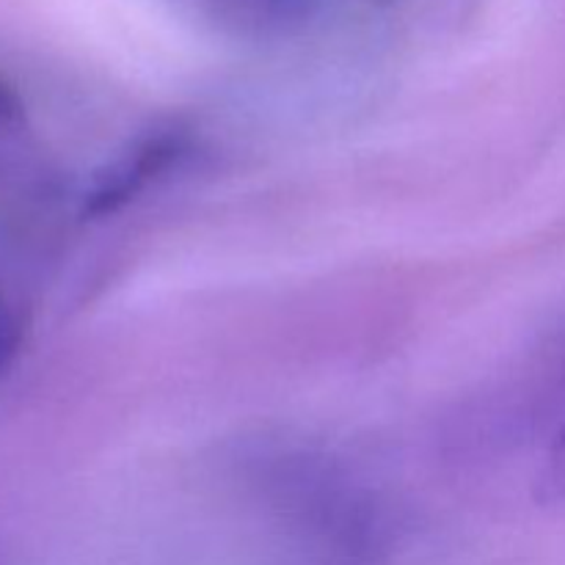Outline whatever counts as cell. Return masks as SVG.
<instances>
[{"label":"cell","instance_id":"obj_1","mask_svg":"<svg viewBox=\"0 0 565 565\" xmlns=\"http://www.w3.org/2000/svg\"><path fill=\"white\" fill-rule=\"evenodd\" d=\"M177 154H180V141L174 136L149 138L147 143L132 149L121 163H114L105 174L94 180V185L86 193V210L92 215L114 213L119 204L132 199V193H138L149 180H154V174L163 171Z\"/></svg>","mask_w":565,"mask_h":565},{"label":"cell","instance_id":"obj_2","mask_svg":"<svg viewBox=\"0 0 565 565\" xmlns=\"http://www.w3.org/2000/svg\"><path fill=\"white\" fill-rule=\"evenodd\" d=\"M20 340H22V329L20 320H17L14 309L9 307L3 296H0V373L11 364V359L17 356L20 351Z\"/></svg>","mask_w":565,"mask_h":565},{"label":"cell","instance_id":"obj_3","mask_svg":"<svg viewBox=\"0 0 565 565\" xmlns=\"http://www.w3.org/2000/svg\"><path fill=\"white\" fill-rule=\"evenodd\" d=\"M22 119V99L14 88L0 77V125H17Z\"/></svg>","mask_w":565,"mask_h":565},{"label":"cell","instance_id":"obj_4","mask_svg":"<svg viewBox=\"0 0 565 565\" xmlns=\"http://www.w3.org/2000/svg\"><path fill=\"white\" fill-rule=\"evenodd\" d=\"M552 478H555V483L565 486V430L557 439L555 452H552Z\"/></svg>","mask_w":565,"mask_h":565}]
</instances>
